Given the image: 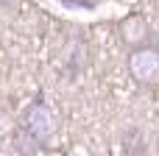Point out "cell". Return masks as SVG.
I'll return each mask as SVG.
<instances>
[{"instance_id": "5b68a950", "label": "cell", "mask_w": 159, "mask_h": 156, "mask_svg": "<svg viewBox=\"0 0 159 156\" xmlns=\"http://www.w3.org/2000/svg\"><path fill=\"white\" fill-rule=\"evenodd\" d=\"M17 128H14V123H11V114L8 112H0V140L3 137H8V134H14Z\"/></svg>"}, {"instance_id": "6da1fadb", "label": "cell", "mask_w": 159, "mask_h": 156, "mask_svg": "<svg viewBox=\"0 0 159 156\" xmlns=\"http://www.w3.org/2000/svg\"><path fill=\"white\" fill-rule=\"evenodd\" d=\"M20 128H22L28 137H34V140L39 142V148H45V145H50V140L59 134V114H56L45 100H34V103L25 106L22 120H20Z\"/></svg>"}, {"instance_id": "277c9868", "label": "cell", "mask_w": 159, "mask_h": 156, "mask_svg": "<svg viewBox=\"0 0 159 156\" xmlns=\"http://www.w3.org/2000/svg\"><path fill=\"white\" fill-rule=\"evenodd\" d=\"M14 148H17V154L20 156H36L42 148H39V142L34 140V137H28L20 126H17V131H14Z\"/></svg>"}, {"instance_id": "7a4b0ae2", "label": "cell", "mask_w": 159, "mask_h": 156, "mask_svg": "<svg viewBox=\"0 0 159 156\" xmlns=\"http://www.w3.org/2000/svg\"><path fill=\"white\" fill-rule=\"evenodd\" d=\"M126 70L137 87L157 89L159 87V45H140L131 47L126 56Z\"/></svg>"}, {"instance_id": "3957f363", "label": "cell", "mask_w": 159, "mask_h": 156, "mask_svg": "<svg viewBox=\"0 0 159 156\" xmlns=\"http://www.w3.org/2000/svg\"><path fill=\"white\" fill-rule=\"evenodd\" d=\"M117 33H120V42L131 50V47H140V45H151L154 33H151V25L143 14H129L120 20L117 25Z\"/></svg>"}]
</instances>
